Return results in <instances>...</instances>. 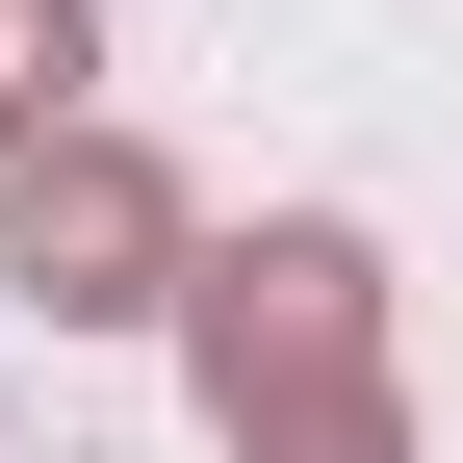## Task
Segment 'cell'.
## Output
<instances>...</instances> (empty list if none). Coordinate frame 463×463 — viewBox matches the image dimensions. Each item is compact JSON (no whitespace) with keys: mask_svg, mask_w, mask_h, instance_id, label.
Returning a JSON list of instances; mask_svg holds the SVG:
<instances>
[{"mask_svg":"<svg viewBox=\"0 0 463 463\" xmlns=\"http://www.w3.org/2000/svg\"><path fill=\"white\" fill-rule=\"evenodd\" d=\"M0 258H26V309L52 335H129V309H181V181H155L129 129H26V181H0Z\"/></svg>","mask_w":463,"mask_h":463,"instance_id":"cell-2","label":"cell"},{"mask_svg":"<svg viewBox=\"0 0 463 463\" xmlns=\"http://www.w3.org/2000/svg\"><path fill=\"white\" fill-rule=\"evenodd\" d=\"M78 78H103V0H0V155L78 129Z\"/></svg>","mask_w":463,"mask_h":463,"instance_id":"cell-3","label":"cell"},{"mask_svg":"<svg viewBox=\"0 0 463 463\" xmlns=\"http://www.w3.org/2000/svg\"><path fill=\"white\" fill-rule=\"evenodd\" d=\"M181 335H206V438L232 463H412V412H386V258L361 232L181 258Z\"/></svg>","mask_w":463,"mask_h":463,"instance_id":"cell-1","label":"cell"}]
</instances>
